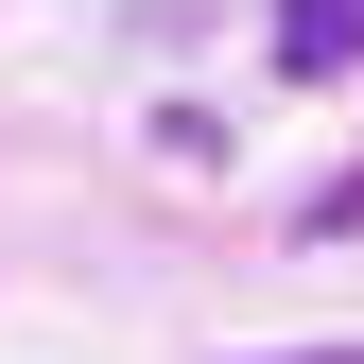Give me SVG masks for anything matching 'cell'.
Masks as SVG:
<instances>
[{"label":"cell","mask_w":364,"mask_h":364,"mask_svg":"<svg viewBox=\"0 0 364 364\" xmlns=\"http://www.w3.org/2000/svg\"><path fill=\"white\" fill-rule=\"evenodd\" d=\"M260 364H364V347H260Z\"/></svg>","instance_id":"cell-3"},{"label":"cell","mask_w":364,"mask_h":364,"mask_svg":"<svg viewBox=\"0 0 364 364\" xmlns=\"http://www.w3.org/2000/svg\"><path fill=\"white\" fill-rule=\"evenodd\" d=\"M260 53H278V87H347L364 70V0H260Z\"/></svg>","instance_id":"cell-1"},{"label":"cell","mask_w":364,"mask_h":364,"mask_svg":"<svg viewBox=\"0 0 364 364\" xmlns=\"http://www.w3.org/2000/svg\"><path fill=\"white\" fill-rule=\"evenodd\" d=\"M295 243H364V173H330V191L295 208Z\"/></svg>","instance_id":"cell-2"}]
</instances>
